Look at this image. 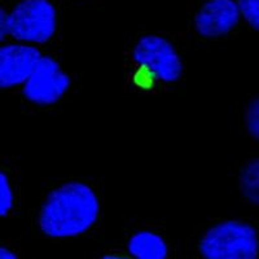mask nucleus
I'll return each mask as SVG.
<instances>
[{
    "mask_svg": "<svg viewBox=\"0 0 259 259\" xmlns=\"http://www.w3.org/2000/svg\"><path fill=\"white\" fill-rule=\"evenodd\" d=\"M245 128L247 135L254 140L259 139V100L258 97H254L246 105L244 113Z\"/></svg>",
    "mask_w": 259,
    "mask_h": 259,
    "instance_id": "11",
    "label": "nucleus"
},
{
    "mask_svg": "<svg viewBox=\"0 0 259 259\" xmlns=\"http://www.w3.org/2000/svg\"><path fill=\"white\" fill-rule=\"evenodd\" d=\"M131 56L139 68L153 74L157 82L172 84L183 78L184 62L180 53L167 38L159 34L140 36L134 45Z\"/></svg>",
    "mask_w": 259,
    "mask_h": 259,
    "instance_id": "4",
    "label": "nucleus"
},
{
    "mask_svg": "<svg viewBox=\"0 0 259 259\" xmlns=\"http://www.w3.org/2000/svg\"><path fill=\"white\" fill-rule=\"evenodd\" d=\"M15 207V191L8 175L0 170V219L8 217Z\"/></svg>",
    "mask_w": 259,
    "mask_h": 259,
    "instance_id": "10",
    "label": "nucleus"
},
{
    "mask_svg": "<svg viewBox=\"0 0 259 259\" xmlns=\"http://www.w3.org/2000/svg\"><path fill=\"white\" fill-rule=\"evenodd\" d=\"M41 55L38 46L16 40L0 45V90L22 87Z\"/></svg>",
    "mask_w": 259,
    "mask_h": 259,
    "instance_id": "6",
    "label": "nucleus"
},
{
    "mask_svg": "<svg viewBox=\"0 0 259 259\" xmlns=\"http://www.w3.org/2000/svg\"><path fill=\"white\" fill-rule=\"evenodd\" d=\"M70 87V74L55 57L41 55L30 77L21 87V92L27 103L47 108L60 103Z\"/></svg>",
    "mask_w": 259,
    "mask_h": 259,
    "instance_id": "5",
    "label": "nucleus"
},
{
    "mask_svg": "<svg viewBox=\"0 0 259 259\" xmlns=\"http://www.w3.org/2000/svg\"><path fill=\"white\" fill-rule=\"evenodd\" d=\"M157 79L154 78V75L152 73H149L148 70L143 68H139L138 73L135 75V83L138 84V87L143 90H150L156 84Z\"/></svg>",
    "mask_w": 259,
    "mask_h": 259,
    "instance_id": "13",
    "label": "nucleus"
},
{
    "mask_svg": "<svg viewBox=\"0 0 259 259\" xmlns=\"http://www.w3.org/2000/svg\"><path fill=\"white\" fill-rule=\"evenodd\" d=\"M8 36V11L0 6V45H3Z\"/></svg>",
    "mask_w": 259,
    "mask_h": 259,
    "instance_id": "14",
    "label": "nucleus"
},
{
    "mask_svg": "<svg viewBox=\"0 0 259 259\" xmlns=\"http://www.w3.org/2000/svg\"><path fill=\"white\" fill-rule=\"evenodd\" d=\"M198 253L202 259H258V231L240 219L221 221L201 236Z\"/></svg>",
    "mask_w": 259,
    "mask_h": 259,
    "instance_id": "2",
    "label": "nucleus"
},
{
    "mask_svg": "<svg viewBox=\"0 0 259 259\" xmlns=\"http://www.w3.org/2000/svg\"><path fill=\"white\" fill-rule=\"evenodd\" d=\"M127 255L133 259H167L168 245L159 233L140 230L130 236L126 244Z\"/></svg>",
    "mask_w": 259,
    "mask_h": 259,
    "instance_id": "8",
    "label": "nucleus"
},
{
    "mask_svg": "<svg viewBox=\"0 0 259 259\" xmlns=\"http://www.w3.org/2000/svg\"><path fill=\"white\" fill-rule=\"evenodd\" d=\"M239 186L242 197L251 205L259 202V162L258 158L247 161L239 175Z\"/></svg>",
    "mask_w": 259,
    "mask_h": 259,
    "instance_id": "9",
    "label": "nucleus"
},
{
    "mask_svg": "<svg viewBox=\"0 0 259 259\" xmlns=\"http://www.w3.org/2000/svg\"><path fill=\"white\" fill-rule=\"evenodd\" d=\"M241 16L235 0H206L193 18V27L201 38L221 39L239 26Z\"/></svg>",
    "mask_w": 259,
    "mask_h": 259,
    "instance_id": "7",
    "label": "nucleus"
},
{
    "mask_svg": "<svg viewBox=\"0 0 259 259\" xmlns=\"http://www.w3.org/2000/svg\"><path fill=\"white\" fill-rule=\"evenodd\" d=\"M240 16L251 29H259V0H235Z\"/></svg>",
    "mask_w": 259,
    "mask_h": 259,
    "instance_id": "12",
    "label": "nucleus"
},
{
    "mask_svg": "<svg viewBox=\"0 0 259 259\" xmlns=\"http://www.w3.org/2000/svg\"><path fill=\"white\" fill-rule=\"evenodd\" d=\"M57 26L59 13L51 0H20L8 12L9 36L21 43L47 45Z\"/></svg>",
    "mask_w": 259,
    "mask_h": 259,
    "instance_id": "3",
    "label": "nucleus"
},
{
    "mask_svg": "<svg viewBox=\"0 0 259 259\" xmlns=\"http://www.w3.org/2000/svg\"><path fill=\"white\" fill-rule=\"evenodd\" d=\"M100 212L96 191L84 182L69 180L46 196L38 214V227L48 239H77L96 226Z\"/></svg>",
    "mask_w": 259,
    "mask_h": 259,
    "instance_id": "1",
    "label": "nucleus"
},
{
    "mask_svg": "<svg viewBox=\"0 0 259 259\" xmlns=\"http://www.w3.org/2000/svg\"><path fill=\"white\" fill-rule=\"evenodd\" d=\"M99 259H133L128 255H121V254H106Z\"/></svg>",
    "mask_w": 259,
    "mask_h": 259,
    "instance_id": "16",
    "label": "nucleus"
},
{
    "mask_svg": "<svg viewBox=\"0 0 259 259\" xmlns=\"http://www.w3.org/2000/svg\"><path fill=\"white\" fill-rule=\"evenodd\" d=\"M0 259H21V256L11 247L0 245Z\"/></svg>",
    "mask_w": 259,
    "mask_h": 259,
    "instance_id": "15",
    "label": "nucleus"
}]
</instances>
